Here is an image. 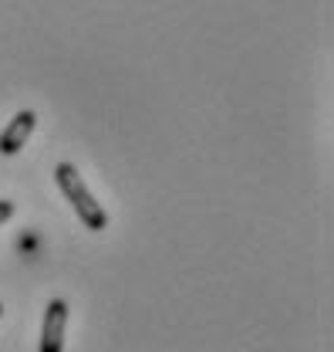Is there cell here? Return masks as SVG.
Wrapping results in <instances>:
<instances>
[{
	"label": "cell",
	"instance_id": "6da1fadb",
	"mask_svg": "<svg viewBox=\"0 0 334 352\" xmlns=\"http://www.w3.org/2000/svg\"><path fill=\"white\" fill-rule=\"evenodd\" d=\"M54 183H58V190L64 193V200L71 204V210L78 214V220H82L88 230H105L108 227L105 207L95 200V193L88 190V183H84L82 173L71 163H58L54 166Z\"/></svg>",
	"mask_w": 334,
	"mask_h": 352
},
{
	"label": "cell",
	"instance_id": "5b68a950",
	"mask_svg": "<svg viewBox=\"0 0 334 352\" xmlns=\"http://www.w3.org/2000/svg\"><path fill=\"white\" fill-rule=\"evenodd\" d=\"M0 311H3V305H0Z\"/></svg>",
	"mask_w": 334,
	"mask_h": 352
},
{
	"label": "cell",
	"instance_id": "7a4b0ae2",
	"mask_svg": "<svg viewBox=\"0 0 334 352\" xmlns=\"http://www.w3.org/2000/svg\"><path fill=\"white\" fill-rule=\"evenodd\" d=\"M64 325H68V302L51 298L47 308H44L41 352H64Z\"/></svg>",
	"mask_w": 334,
	"mask_h": 352
},
{
	"label": "cell",
	"instance_id": "3957f363",
	"mask_svg": "<svg viewBox=\"0 0 334 352\" xmlns=\"http://www.w3.org/2000/svg\"><path fill=\"white\" fill-rule=\"evenodd\" d=\"M34 126H38V116H34L31 109L17 112V116L10 119V126L0 132V156H14V153H21V149L27 146V139H31Z\"/></svg>",
	"mask_w": 334,
	"mask_h": 352
},
{
	"label": "cell",
	"instance_id": "277c9868",
	"mask_svg": "<svg viewBox=\"0 0 334 352\" xmlns=\"http://www.w3.org/2000/svg\"><path fill=\"white\" fill-rule=\"evenodd\" d=\"M10 217H14V204L10 200H0V223H7Z\"/></svg>",
	"mask_w": 334,
	"mask_h": 352
}]
</instances>
